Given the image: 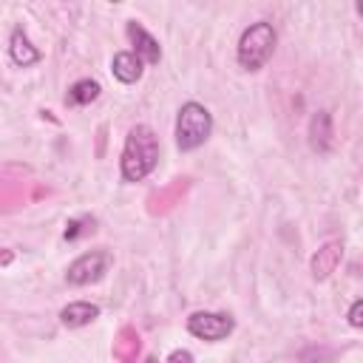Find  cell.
I'll use <instances>...</instances> for the list:
<instances>
[{
	"mask_svg": "<svg viewBox=\"0 0 363 363\" xmlns=\"http://www.w3.org/2000/svg\"><path fill=\"white\" fill-rule=\"evenodd\" d=\"M159 162V136L150 125H133L125 136V147L119 156V170L125 182H142L153 173Z\"/></svg>",
	"mask_w": 363,
	"mask_h": 363,
	"instance_id": "obj_1",
	"label": "cell"
},
{
	"mask_svg": "<svg viewBox=\"0 0 363 363\" xmlns=\"http://www.w3.org/2000/svg\"><path fill=\"white\" fill-rule=\"evenodd\" d=\"M275 43H278V34L272 28V23L267 20H258V23H250L241 37H238V48H235V60L244 71H261L272 54H275Z\"/></svg>",
	"mask_w": 363,
	"mask_h": 363,
	"instance_id": "obj_2",
	"label": "cell"
},
{
	"mask_svg": "<svg viewBox=\"0 0 363 363\" xmlns=\"http://www.w3.org/2000/svg\"><path fill=\"white\" fill-rule=\"evenodd\" d=\"M213 133V113L201 102H184L176 116V147L182 153H190L201 147Z\"/></svg>",
	"mask_w": 363,
	"mask_h": 363,
	"instance_id": "obj_3",
	"label": "cell"
},
{
	"mask_svg": "<svg viewBox=\"0 0 363 363\" xmlns=\"http://www.w3.org/2000/svg\"><path fill=\"white\" fill-rule=\"evenodd\" d=\"M111 252L108 250H91L82 252L79 258H74L65 269V284L68 286H88L105 278V272L111 269Z\"/></svg>",
	"mask_w": 363,
	"mask_h": 363,
	"instance_id": "obj_4",
	"label": "cell"
},
{
	"mask_svg": "<svg viewBox=\"0 0 363 363\" xmlns=\"http://www.w3.org/2000/svg\"><path fill=\"white\" fill-rule=\"evenodd\" d=\"M235 329V320L227 315V312H193L187 318V332L199 340H207V343H218V340H227Z\"/></svg>",
	"mask_w": 363,
	"mask_h": 363,
	"instance_id": "obj_5",
	"label": "cell"
},
{
	"mask_svg": "<svg viewBox=\"0 0 363 363\" xmlns=\"http://www.w3.org/2000/svg\"><path fill=\"white\" fill-rule=\"evenodd\" d=\"M343 261V244L340 241H323L315 252H312V258H309V269H312V278L315 281H326L335 269H337V264Z\"/></svg>",
	"mask_w": 363,
	"mask_h": 363,
	"instance_id": "obj_6",
	"label": "cell"
},
{
	"mask_svg": "<svg viewBox=\"0 0 363 363\" xmlns=\"http://www.w3.org/2000/svg\"><path fill=\"white\" fill-rule=\"evenodd\" d=\"M125 31H128V40H130V45H133V54H136L145 65H159L162 48H159V43H156V37L147 34L145 26H139L136 20H130V23L125 26Z\"/></svg>",
	"mask_w": 363,
	"mask_h": 363,
	"instance_id": "obj_7",
	"label": "cell"
},
{
	"mask_svg": "<svg viewBox=\"0 0 363 363\" xmlns=\"http://www.w3.org/2000/svg\"><path fill=\"white\" fill-rule=\"evenodd\" d=\"M335 142V130H332V116L326 111L312 113L309 119V147L315 153H329Z\"/></svg>",
	"mask_w": 363,
	"mask_h": 363,
	"instance_id": "obj_8",
	"label": "cell"
},
{
	"mask_svg": "<svg viewBox=\"0 0 363 363\" xmlns=\"http://www.w3.org/2000/svg\"><path fill=\"white\" fill-rule=\"evenodd\" d=\"M96 318H99V306L91 301H71L60 309V323L68 329H82Z\"/></svg>",
	"mask_w": 363,
	"mask_h": 363,
	"instance_id": "obj_9",
	"label": "cell"
},
{
	"mask_svg": "<svg viewBox=\"0 0 363 363\" xmlns=\"http://www.w3.org/2000/svg\"><path fill=\"white\" fill-rule=\"evenodd\" d=\"M9 57H11V62L14 65H20V68H28V65H34V62H40V48H34L31 45V40H28V34L23 31V28H14L11 31V37H9Z\"/></svg>",
	"mask_w": 363,
	"mask_h": 363,
	"instance_id": "obj_10",
	"label": "cell"
},
{
	"mask_svg": "<svg viewBox=\"0 0 363 363\" xmlns=\"http://www.w3.org/2000/svg\"><path fill=\"white\" fill-rule=\"evenodd\" d=\"M111 71H113V77H116L122 85H133V82L142 79L145 62H142L133 51H116L113 60H111Z\"/></svg>",
	"mask_w": 363,
	"mask_h": 363,
	"instance_id": "obj_11",
	"label": "cell"
},
{
	"mask_svg": "<svg viewBox=\"0 0 363 363\" xmlns=\"http://www.w3.org/2000/svg\"><path fill=\"white\" fill-rule=\"evenodd\" d=\"M139 349H142L139 332L130 329V326H122L119 335H116V340H113V357H116L119 363H136Z\"/></svg>",
	"mask_w": 363,
	"mask_h": 363,
	"instance_id": "obj_12",
	"label": "cell"
},
{
	"mask_svg": "<svg viewBox=\"0 0 363 363\" xmlns=\"http://www.w3.org/2000/svg\"><path fill=\"white\" fill-rule=\"evenodd\" d=\"M99 82L96 79H77L71 88H68V94H65V105H71V108H79V105H91L96 96H99Z\"/></svg>",
	"mask_w": 363,
	"mask_h": 363,
	"instance_id": "obj_13",
	"label": "cell"
},
{
	"mask_svg": "<svg viewBox=\"0 0 363 363\" xmlns=\"http://www.w3.org/2000/svg\"><path fill=\"white\" fill-rule=\"evenodd\" d=\"M349 326H354V329H360L363 326V301L360 298H354L352 301V306H349Z\"/></svg>",
	"mask_w": 363,
	"mask_h": 363,
	"instance_id": "obj_14",
	"label": "cell"
},
{
	"mask_svg": "<svg viewBox=\"0 0 363 363\" xmlns=\"http://www.w3.org/2000/svg\"><path fill=\"white\" fill-rule=\"evenodd\" d=\"M91 218L85 216V218H74V221H68V227H65V241H74V238H79V233L85 230L82 224H88Z\"/></svg>",
	"mask_w": 363,
	"mask_h": 363,
	"instance_id": "obj_15",
	"label": "cell"
},
{
	"mask_svg": "<svg viewBox=\"0 0 363 363\" xmlns=\"http://www.w3.org/2000/svg\"><path fill=\"white\" fill-rule=\"evenodd\" d=\"M167 363H193V354L187 349H173L170 357H167Z\"/></svg>",
	"mask_w": 363,
	"mask_h": 363,
	"instance_id": "obj_16",
	"label": "cell"
},
{
	"mask_svg": "<svg viewBox=\"0 0 363 363\" xmlns=\"http://www.w3.org/2000/svg\"><path fill=\"white\" fill-rule=\"evenodd\" d=\"M14 261V252L9 247H0V267H9Z\"/></svg>",
	"mask_w": 363,
	"mask_h": 363,
	"instance_id": "obj_17",
	"label": "cell"
},
{
	"mask_svg": "<svg viewBox=\"0 0 363 363\" xmlns=\"http://www.w3.org/2000/svg\"><path fill=\"white\" fill-rule=\"evenodd\" d=\"M145 363H156V357H147V360H145Z\"/></svg>",
	"mask_w": 363,
	"mask_h": 363,
	"instance_id": "obj_18",
	"label": "cell"
}]
</instances>
